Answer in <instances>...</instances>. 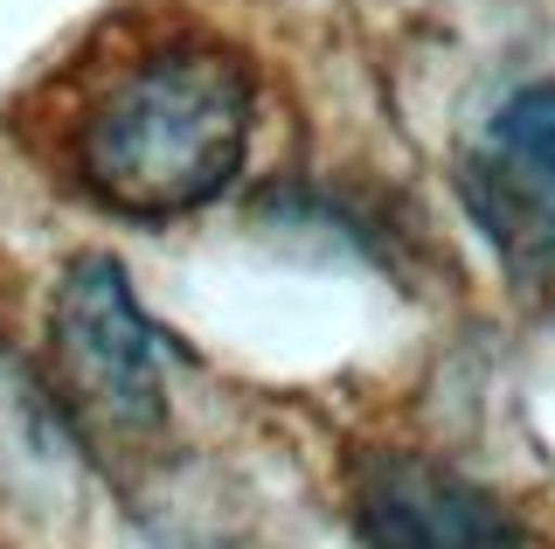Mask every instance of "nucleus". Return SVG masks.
I'll return each instance as SVG.
<instances>
[{
    "instance_id": "nucleus-2",
    "label": "nucleus",
    "mask_w": 555,
    "mask_h": 549,
    "mask_svg": "<svg viewBox=\"0 0 555 549\" xmlns=\"http://www.w3.org/2000/svg\"><path fill=\"white\" fill-rule=\"evenodd\" d=\"M49 397L69 432L104 445H146L167 424L160 334L104 251L77 257L49 299Z\"/></svg>"
},
{
    "instance_id": "nucleus-4",
    "label": "nucleus",
    "mask_w": 555,
    "mask_h": 549,
    "mask_svg": "<svg viewBox=\"0 0 555 549\" xmlns=\"http://www.w3.org/2000/svg\"><path fill=\"white\" fill-rule=\"evenodd\" d=\"M361 549H528L520 514L430 452H375L354 473Z\"/></svg>"
},
{
    "instance_id": "nucleus-1",
    "label": "nucleus",
    "mask_w": 555,
    "mask_h": 549,
    "mask_svg": "<svg viewBox=\"0 0 555 549\" xmlns=\"http://www.w3.org/2000/svg\"><path fill=\"white\" fill-rule=\"evenodd\" d=\"M257 77L230 42L173 36L98 84L69 132L83 195L112 216L167 222L216 202L250 153Z\"/></svg>"
},
{
    "instance_id": "nucleus-5",
    "label": "nucleus",
    "mask_w": 555,
    "mask_h": 549,
    "mask_svg": "<svg viewBox=\"0 0 555 549\" xmlns=\"http://www.w3.org/2000/svg\"><path fill=\"white\" fill-rule=\"evenodd\" d=\"M77 432L49 383L0 341V501H49L77 487Z\"/></svg>"
},
{
    "instance_id": "nucleus-3",
    "label": "nucleus",
    "mask_w": 555,
    "mask_h": 549,
    "mask_svg": "<svg viewBox=\"0 0 555 549\" xmlns=\"http://www.w3.org/2000/svg\"><path fill=\"white\" fill-rule=\"evenodd\" d=\"M459 202L520 299L555 306V77L528 84L459 153Z\"/></svg>"
}]
</instances>
